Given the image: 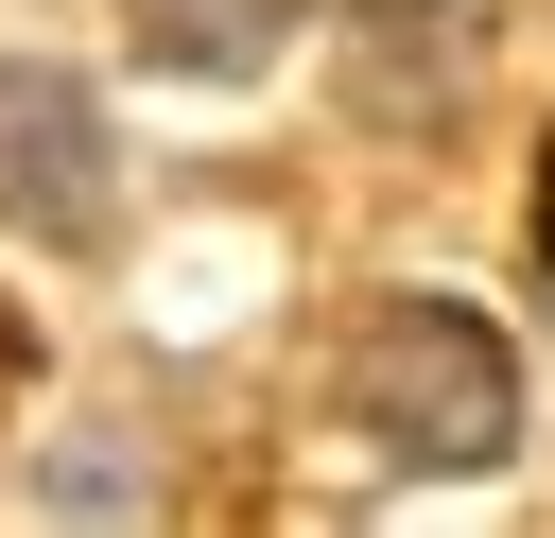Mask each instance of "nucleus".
<instances>
[{"instance_id": "6", "label": "nucleus", "mask_w": 555, "mask_h": 538, "mask_svg": "<svg viewBox=\"0 0 555 538\" xmlns=\"http://www.w3.org/2000/svg\"><path fill=\"white\" fill-rule=\"evenodd\" d=\"M0 417H17V312H0Z\"/></svg>"}, {"instance_id": "2", "label": "nucleus", "mask_w": 555, "mask_h": 538, "mask_svg": "<svg viewBox=\"0 0 555 538\" xmlns=\"http://www.w3.org/2000/svg\"><path fill=\"white\" fill-rule=\"evenodd\" d=\"M104 208H121L104 87L52 69V52H0V226H35V243H104Z\"/></svg>"}, {"instance_id": "3", "label": "nucleus", "mask_w": 555, "mask_h": 538, "mask_svg": "<svg viewBox=\"0 0 555 538\" xmlns=\"http://www.w3.org/2000/svg\"><path fill=\"white\" fill-rule=\"evenodd\" d=\"M486 17L503 0H347V104L382 139H434L468 104V69H486Z\"/></svg>"}, {"instance_id": "1", "label": "nucleus", "mask_w": 555, "mask_h": 538, "mask_svg": "<svg viewBox=\"0 0 555 538\" xmlns=\"http://www.w3.org/2000/svg\"><path fill=\"white\" fill-rule=\"evenodd\" d=\"M347 417L399 451V469H503L520 434V347L468 312V295H382L347 330Z\"/></svg>"}, {"instance_id": "4", "label": "nucleus", "mask_w": 555, "mask_h": 538, "mask_svg": "<svg viewBox=\"0 0 555 538\" xmlns=\"http://www.w3.org/2000/svg\"><path fill=\"white\" fill-rule=\"evenodd\" d=\"M295 17H312V0H121V35H139L156 69H191V87H243Z\"/></svg>"}, {"instance_id": "5", "label": "nucleus", "mask_w": 555, "mask_h": 538, "mask_svg": "<svg viewBox=\"0 0 555 538\" xmlns=\"http://www.w3.org/2000/svg\"><path fill=\"white\" fill-rule=\"evenodd\" d=\"M538 260H555V139H538Z\"/></svg>"}]
</instances>
